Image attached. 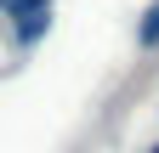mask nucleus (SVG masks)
Returning a JSON list of instances; mask_svg holds the SVG:
<instances>
[{
	"label": "nucleus",
	"mask_w": 159,
	"mask_h": 153,
	"mask_svg": "<svg viewBox=\"0 0 159 153\" xmlns=\"http://www.w3.org/2000/svg\"><path fill=\"white\" fill-rule=\"evenodd\" d=\"M46 28H51V6H34V11H17V17H11V40L23 46V51L40 46V34H46Z\"/></svg>",
	"instance_id": "f257e3e1"
},
{
	"label": "nucleus",
	"mask_w": 159,
	"mask_h": 153,
	"mask_svg": "<svg viewBox=\"0 0 159 153\" xmlns=\"http://www.w3.org/2000/svg\"><path fill=\"white\" fill-rule=\"evenodd\" d=\"M136 46H159V0L148 6V17L136 23Z\"/></svg>",
	"instance_id": "f03ea898"
},
{
	"label": "nucleus",
	"mask_w": 159,
	"mask_h": 153,
	"mask_svg": "<svg viewBox=\"0 0 159 153\" xmlns=\"http://www.w3.org/2000/svg\"><path fill=\"white\" fill-rule=\"evenodd\" d=\"M148 153H159V147H148Z\"/></svg>",
	"instance_id": "7ed1b4c3"
}]
</instances>
